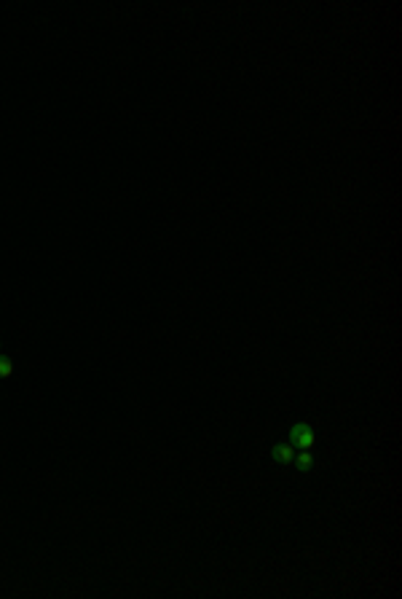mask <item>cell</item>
Listing matches in <instances>:
<instances>
[{"instance_id":"cell-1","label":"cell","mask_w":402,"mask_h":599,"mask_svg":"<svg viewBox=\"0 0 402 599\" xmlns=\"http://www.w3.org/2000/svg\"><path fill=\"white\" fill-rule=\"evenodd\" d=\"M290 444L295 446V449H314L316 446V430H314L309 422H295L293 427H290Z\"/></svg>"},{"instance_id":"cell-2","label":"cell","mask_w":402,"mask_h":599,"mask_svg":"<svg viewBox=\"0 0 402 599\" xmlns=\"http://www.w3.org/2000/svg\"><path fill=\"white\" fill-rule=\"evenodd\" d=\"M271 457H274L276 463L290 465V463H293V457H295V446H293L290 441H282V444H274V446H271Z\"/></svg>"},{"instance_id":"cell-3","label":"cell","mask_w":402,"mask_h":599,"mask_svg":"<svg viewBox=\"0 0 402 599\" xmlns=\"http://www.w3.org/2000/svg\"><path fill=\"white\" fill-rule=\"evenodd\" d=\"M14 376V358L0 355V379H11Z\"/></svg>"},{"instance_id":"cell-4","label":"cell","mask_w":402,"mask_h":599,"mask_svg":"<svg viewBox=\"0 0 402 599\" xmlns=\"http://www.w3.org/2000/svg\"><path fill=\"white\" fill-rule=\"evenodd\" d=\"M293 463L298 465L300 470H309V468H311V465H314V457H311V454H309V451H306V449H300L298 454L293 457Z\"/></svg>"}]
</instances>
